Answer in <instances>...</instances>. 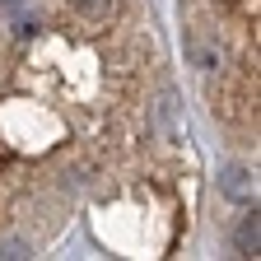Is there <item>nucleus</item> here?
<instances>
[{
  "mask_svg": "<svg viewBox=\"0 0 261 261\" xmlns=\"http://www.w3.org/2000/svg\"><path fill=\"white\" fill-rule=\"evenodd\" d=\"M187 61L210 75V70H219V47L205 38V33H187Z\"/></svg>",
  "mask_w": 261,
  "mask_h": 261,
  "instance_id": "f257e3e1",
  "label": "nucleus"
},
{
  "mask_svg": "<svg viewBox=\"0 0 261 261\" xmlns=\"http://www.w3.org/2000/svg\"><path fill=\"white\" fill-rule=\"evenodd\" d=\"M154 121H159V136L163 140H173L177 130H182V117H177V103H173V98H159V103H154Z\"/></svg>",
  "mask_w": 261,
  "mask_h": 261,
  "instance_id": "f03ea898",
  "label": "nucleus"
},
{
  "mask_svg": "<svg viewBox=\"0 0 261 261\" xmlns=\"http://www.w3.org/2000/svg\"><path fill=\"white\" fill-rule=\"evenodd\" d=\"M233 252L238 256H256V210L238 219V228H233Z\"/></svg>",
  "mask_w": 261,
  "mask_h": 261,
  "instance_id": "7ed1b4c3",
  "label": "nucleus"
},
{
  "mask_svg": "<svg viewBox=\"0 0 261 261\" xmlns=\"http://www.w3.org/2000/svg\"><path fill=\"white\" fill-rule=\"evenodd\" d=\"M117 5H121V0H75V10H80L84 19H93V23L112 19V14H117Z\"/></svg>",
  "mask_w": 261,
  "mask_h": 261,
  "instance_id": "20e7f679",
  "label": "nucleus"
},
{
  "mask_svg": "<svg viewBox=\"0 0 261 261\" xmlns=\"http://www.w3.org/2000/svg\"><path fill=\"white\" fill-rule=\"evenodd\" d=\"M224 191H228V196H247V173H243V168H228V173H224Z\"/></svg>",
  "mask_w": 261,
  "mask_h": 261,
  "instance_id": "39448f33",
  "label": "nucleus"
},
{
  "mask_svg": "<svg viewBox=\"0 0 261 261\" xmlns=\"http://www.w3.org/2000/svg\"><path fill=\"white\" fill-rule=\"evenodd\" d=\"M14 256H28L23 243H0V261H14Z\"/></svg>",
  "mask_w": 261,
  "mask_h": 261,
  "instance_id": "423d86ee",
  "label": "nucleus"
}]
</instances>
